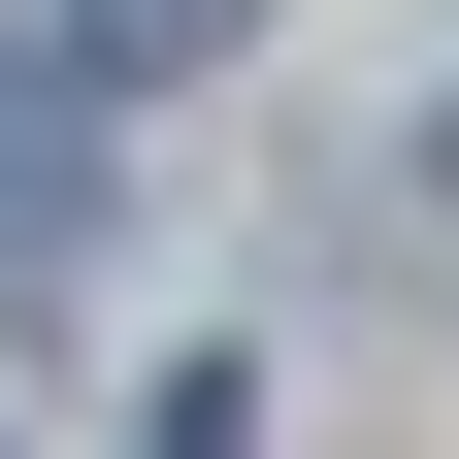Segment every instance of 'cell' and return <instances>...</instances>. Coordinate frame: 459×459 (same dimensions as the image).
<instances>
[{
  "label": "cell",
  "instance_id": "obj_2",
  "mask_svg": "<svg viewBox=\"0 0 459 459\" xmlns=\"http://www.w3.org/2000/svg\"><path fill=\"white\" fill-rule=\"evenodd\" d=\"M164 459H263V394H230V361H197V394H164Z\"/></svg>",
  "mask_w": 459,
  "mask_h": 459
},
{
  "label": "cell",
  "instance_id": "obj_1",
  "mask_svg": "<svg viewBox=\"0 0 459 459\" xmlns=\"http://www.w3.org/2000/svg\"><path fill=\"white\" fill-rule=\"evenodd\" d=\"M99 230V132H66V66H0V263H66Z\"/></svg>",
  "mask_w": 459,
  "mask_h": 459
}]
</instances>
